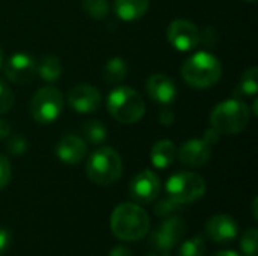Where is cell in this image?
I'll return each instance as SVG.
<instances>
[{"label":"cell","mask_w":258,"mask_h":256,"mask_svg":"<svg viewBox=\"0 0 258 256\" xmlns=\"http://www.w3.org/2000/svg\"><path fill=\"white\" fill-rule=\"evenodd\" d=\"M110 231L121 241H138L148 234L150 217L138 204H121L112 211Z\"/></svg>","instance_id":"6da1fadb"},{"label":"cell","mask_w":258,"mask_h":256,"mask_svg":"<svg viewBox=\"0 0 258 256\" xmlns=\"http://www.w3.org/2000/svg\"><path fill=\"white\" fill-rule=\"evenodd\" d=\"M181 75L189 86L195 89H207L219 81L222 65L213 54L200 51L183 63Z\"/></svg>","instance_id":"7a4b0ae2"},{"label":"cell","mask_w":258,"mask_h":256,"mask_svg":"<svg viewBox=\"0 0 258 256\" xmlns=\"http://www.w3.org/2000/svg\"><path fill=\"white\" fill-rule=\"evenodd\" d=\"M86 175L97 186H112L122 175V160L109 146H103L91 154L86 163Z\"/></svg>","instance_id":"3957f363"},{"label":"cell","mask_w":258,"mask_h":256,"mask_svg":"<svg viewBox=\"0 0 258 256\" xmlns=\"http://www.w3.org/2000/svg\"><path fill=\"white\" fill-rule=\"evenodd\" d=\"M107 110L121 124H136L145 115V103L135 89L118 86L109 94Z\"/></svg>","instance_id":"277c9868"},{"label":"cell","mask_w":258,"mask_h":256,"mask_svg":"<svg viewBox=\"0 0 258 256\" xmlns=\"http://www.w3.org/2000/svg\"><path fill=\"white\" fill-rule=\"evenodd\" d=\"M249 109L240 100H228L218 104L212 115L210 122L212 127L219 134H239L249 124Z\"/></svg>","instance_id":"5b68a950"},{"label":"cell","mask_w":258,"mask_h":256,"mask_svg":"<svg viewBox=\"0 0 258 256\" xmlns=\"http://www.w3.org/2000/svg\"><path fill=\"white\" fill-rule=\"evenodd\" d=\"M168 198L180 205H187L200 201L206 193V181L201 175L194 172H178L166 183Z\"/></svg>","instance_id":"8992f818"},{"label":"cell","mask_w":258,"mask_h":256,"mask_svg":"<svg viewBox=\"0 0 258 256\" xmlns=\"http://www.w3.org/2000/svg\"><path fill=\"white\" fill-rule=\"evenodd\" d=\"M63 107V97L62 94L53 88L45 86L36 91L30 101V113L33 119L39 124H51L54 122Z\"/></svg>","instance_id":"52a82bcc"},{"label":"cell","mask_w":258,"mask_h":256,"mask_svg":"<svg viewBox=\"0 0 258 256\" xmlns=\"http://www.w3.org/2000/svg\"><path fill=\"white\" fill-rule=\"evenodd\" d=\"M184 234L186 222L178 216H172L151 234L148 244L159 256H171L174 246L184 237Z\"/></svg>","instance_id":"ba28073f"},{"label":"cell","mask_w":258,"mask_h":256,"mask_svg":"<svg viewBox=\"0 0 258 256\" xmlns=\"http://www.w3.org/2000/svg\"><path fill=\"white\" fill-rule=\"evenodd\" d=\"M168 39L178 51H190L200 44L201 33L192 21L175 20L168 27Z\"/></svg>","instance_id":"9c48e42d"},{"label":"cell","mask_w":258,"mask_h":256,"mask_svg":"<svg viewBox=\"0 0 258 256\" xmlns=\"http://www.w3.org/2000/svg\"><path fill=\"white\" fill-rule=\"evenodd\" d=\"M160 180L151 170H142L130 183V196L138 204H150L160 195Z\"/></svg>","instance_id":"30bf717a"},{"label":"cell","mask_w":258,"mask_h":256,"mask_svg":"<svg viewBox=\"0 0 258 256\" xmlns=\"http://www.w3.org/2000/svg\"><path fill=\"white\" fill-rule=\"evenodd\" d=\"M5 75L15 84H26L36 75V62L29 54H14L5 63Z\"/></svg>","instance_id":"8fae6325"},{"label":"cell","mask_w":258,"mask_h":256,"mask_svg":"<svg viewBox=\"0 0 258 256\" xmlns=\"http://www.w3.org/2000/svg\"><path fill=\"white\" fill-rule=\"evenodd\" d=\"M68 103L77 113H94L101 104V94L92 84H77L68 92Z\"/></svg>","instance_id":"7c38bea8"},{"label":"cell","mask_w":258,"mask_h":256,"mask_svg":"<svg viewBox=\"0 0 258 256\" xmlns=\"http://www.w3.org/2000/svg\"><path fill=\"white\" fill-rule=\"evenodd\" d=\"M206 234L215 243H230L237 237V222L228 214H216L206 223Z\"/></svg>","instance_id":"4fadbf2b"},{"label":"cell","mask_w":258,"mask_h":256,"mask_svg":"<svg viewBox=\"0 0 258 256\" xmlns=\"http://www.w3.org/2000/svg\"><path fill=\"white\" fill-rule=\"evenodd\" d=\"M178 158L183 164L190 167L204 166L212 158V146L203 139H194L186 143L178 151Z\"/></svg>","instance_id":"5bb4252c"},{"label":"cell","mask_w":258,"mask_h":256,"mask_svg":"<svg viewBox=\"0 0 258 256\" xmlns=\"http://www.w3.org/2000/svg\"><path fill=\"white\" fill-rule=\"evenodd\" d=\"M88 152L86 142L74 134L63 136L56 145V155L62 163L77 164L80 163Z\"/></svg>","instance_id":"9a60e30c"},{"label":"cell","mask_w":258,"mask_h":256,"mask_svg":"<svg viewBox=\"0 0 258 256\" xmlns=\"http://www.w3.org/2000/svg\"><path fill=\"white\" fill-rule=\"evenodd\" d=\"M147 91H148V95L160 104L172 103L177 95L175 83L165 74L151 75L147 80Z\"/></svg>","instance_id":"2e32d148"},{"label":"cell","mask_w":258,"mask_h":256,"mask_svg":"<svg viewBox=\"0 0 258 256\" xmlns=\"http://www.w3.org/2000/svg\"><path fill=\"white\" fill-rule=\"evenodd\" d=\"M150 8V0H115V14L124 21L142 18Z\"/></svg>","instance_id":"e0dca14e"},{"label":"cell","mask_w":258,"mask_h":256,"mask_svg":"<svg viewBox=\"0 0 258 256\" xmlns=\"http://www.w3.org/2000/svg\"><path fill=\"white\" fill-rule=\"evenodd\" d=\"M177 157V148L171 140H159L151 148V161L157 169L169 167Z\"/></svg>","instance_id":"ac0fdd59"},{"label":"cell","mask_w":258,"mask_h":256,"mask_svg":"<svg viewBox=\"0 0 258 256\" xmlns=\"http://www.w3.org/2000/svg\"><path fill=\"white\" fill-rule=\"evenodd\" d=\"M127 63L122 57H112L104 66V81L110 86L119 84L127 75Z\"/></svg>","instance_id":"d6986e66"},{"label":"cell","mask_w":258,"mask_h":256,"mask_svg":"<svg viewBox=\"0 0 258 256\" xmlns=\"http://www.w3.org/2000/svg\"><path fill=\"white\" fill-rule=\"evenodd\" d=\"M36 74L45 81H56L62 74V63L56 56H45L36 66Z\"/></svg>","instance_id":"ffe728a7"},{"label":"cell","mask_w":258,"mask_h":256,"mask_svg":"<svg viewBox=\"0 0 258 256\" xmlns=\"http://www.w3.org/2000/svg\"><path fill=\"white\" fill-rule=\"evenodd\" d=\"M258 91V69L249 68L243 72L239 86H237V95L239 97H254Z\"/></svg>","instance_id":"44dd1931"},{"label":"cell","mask_w":258,"mask_h":256,"mask_svg":"<svg viewBox=\"0 0 258 256\" xmlns=\"http://www.w3.org/2000/svg\"><path fill=\"white\" fill-rule=\"evenodd\" d=\"M83 134L85 137L94 143V145H100L106 140L107 137V130L106 127L100 122V121H89L83 125Z\"/></svg>","instance_id":"7402d4cb"},{"label":"cell","mask_w":258,"mask_h":256,"mask_svg":"<svg viewBox=\"0 0 258 256\" xmlns=\"http://www.w3.org/2000/svg\"><path fill=\"white\" fill-rule=\"evenodd\" d=\"M206 255V241L203 235H195L194 238L184 241L178 250V256H204Z\"/></svg>","instance_id":"603a6c76"},{"label":"cell","mask_w":258,"mask_h":256,"mask_svg":"<svg viewBox=\"0 0 258 256\" xmlns=\"http://www.w3.org/2000/svg\"><path fill=\"white\" fill-rule=\"evenodd\" d=\"M82 5H83L85 12L95 20L104 18L109 12V2L107 0H83Z\"/></svg>","instance_id":"cb8c5ba5"},{"label":"cell","mask_w":258,"mask_h":256,"mask_svg":"<svg viewBox=\"0 0 258 256\" xmlns=\"http://www.w3.org/2000/svg\"><path fill=\"white\" fill-rule=\"evenodd\" d=\"M257 237L258 232L255 228H251L243 234L240 240V247L245 256H257Z\"/></svg>","instance_id":"d4e9b609"},{"label":"cell","mask_w":258,"mask_h":256,"mask_svg":"<svg viewBox=\"0 0 258 256\" xmlns=\"http://www.w3.org/2000/svg\"><path fill=\"white\" fill-rule=\"evenodd\" d=\"M181 208V205L178 202H175L174 199L171 198H165L162 201H159L154 207V213L156 216L159 217H166V216H171L172 213L178 211Z\"/></svg>","instance_id":"484cf974"},{"label":"cell","mask_w":258,"mask_h":256,"mask_svg":"<svg viewBox=\"0 0 258 256\" xmlns=\"http://www.w3.org/2000/svg\"><path fill=\"white\" fill-rule=\"evenodd\" d=\"M14 104V92L0 80V113H6L11 110Z\"/></svg>","instance_id":"4316f807"},{"label":"cell","mask_w":258,"mask_h":256,"mask_svg":"<svg viewBox=\"0 0 258 256\" xmlns=\"http://www.w3.org/2000/svg\"><path fill=\"white\" fill-rule=\"evenodd\" d=\"M11 181V164L9 160L0 154V190H3Z\"/></svg>","instance_id":"83f0119b"},{"label":"cell","mask_w":258,"mask_h":256,"mask_svg":"<svg viewBox=\"0 0 258 256\" xmlns=\"http://www.w3.org/2000/svg\"><path fill=\"white\" fill-rule=\"evenodd\" d=\"M27 145H26V140L24 137L21 136H14L8 140V151L14 155H20L26 151Z\"/></svg>","instance_id":"f1b7e54d"},{"label":"cell","mask_w":258,"mask_h":256,"mask_svg":"<svg viewBox=\"0 0 258 256\" xmlns=\"http://www.w3.org/2000/svg\"><path fill=\"white\" fill-rule=\"evenodd\" d=\"M11 246V232L5 228H0V256Z\"/></svg>","instance_id":"f546056e"},{"label":"cell","mask_w":258,"mask_h":256,"mask_svg":"<svg viewBox=\"0 0 258 256\" xmlns=\"http://www.w3.org/2000/svg\"><path fill=\"white\" fill-rule=\"evenodd\" d=\"M219 136H221V134H219L215 128H212V130H207V131H206V136H204L203 140H206V142L212 146V145H215V143L219 140Z\"/></svg>","instance_id":"4dcf8cb0"},{"label":"cell","mask_w":258,"mask_h":256,"mask_svg":"<svg viewBox=\"0 0 258 256\" xmlns=\"http://www.w3.org/2000/svg\"><path fill=\"white\" fill-rule=\"evenodd\" d=\"M174 119H175V115L169 109H166V110H163L160 113V122L165 124V125H171L174 122Z\"/></svg>","instance_id":"1f68e13d"},{"label":"cell","mask_w":258,"mask_h":256,"mask_svg":"<svg viewBox=\"0 0 258 256\" xmlns=\"http://www.w3.org/2000/svg\"><path fill=\"white\" fill-rule=\"evenodd\" d=\"M109 256H133L130 249H127L125 246H115L110 252Z\"/></svg>","instance_id":"d6a6232c"},{"label":"cell","mask_w":258,"mask_h":256,"mask_svg":"<svg viewBox=\"0 0 258 256\" xmlns=\"http://www.w3.org/2000/svg\"><path fill=\"white\" fill-rule=\"evenodd\" d=\"M9 133H11L9 124H8L6 121L0 119V140H2V139H6V137L9 136Z\"/></svg>","instance_id":"836d02e7"},{"label":"cell","mask_w":258,"mask_h":256,"mask_svg":"<svg viewBox=\"0 0 258 256\" xmlns=\"http://www.w3.org/2000/svg\"><path fill=\"white\" fill-rule=\"evenodd\" d=\"M213 256H240L239 253L233 252V250H221V252H216Z\"/></svg>","instance_id":"e575fe53"},{"label":"cell","mask_w":258,"mask_h":256,"mask_svg":"<svg viewBox=\"0 0 258 256\" xmlns=\"http://www.w3.org/2000/svg\"><path fill=\"white\" fill-rule=\"evenodd\" d=\"M252 214H254V219L257 220L258 214H257V198H254V202H252Z\"/></svg>","instance_id":"d590c367"},{"label":"cell","mask_w":258,"mask_h":256,"mask_svg":"<svg viewBox=\"0 0 258 256\" xmlns=\"http://www.w3.org/2000/svg\"><path fill=\"white\" fill-rule=\"evenodd\" d=\"M2 62H3V51H2V48H0V65H2Z\"/></svg>","instance_id":"8d00e7d4"},{"label":"cell","mask_w":258,"mask_h":256,"mask_svg":"<svg viewBox=\"0 0 258 256\" xmlns=\"http://www.w3.org/2000/svg\"><path fill=\"white\" fill-rule=\"evenodd\" d=\"M145 256H159L157 253H150V255H145Z\"/></svg>","instance_id":"74e56055"},{"label":"cell","mask_w":258,"mask_h":256,"mask_svg":"<svg viewBox=\"0 0 258 256\" xmlns=\"http://www.w3.org/2000/svg\"><path fill=\"white\" fill-rule=\"evenodd\" d=\"M246 2H255V0H246Z\"/></svg>","instance_id":"f35d334b"}]
</instances>
